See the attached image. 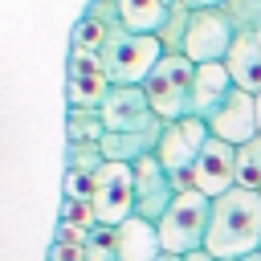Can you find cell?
Masks as SVG:
<instances>
[{
	"label": "cell",
	"instance_id": "1",
	"mask_svg": "<svg viewBox=\"0 0 261 261\" xmlns=\"http://www.w3.org/2000/svg\"><path fill=\"white\" fill-rule=\"evenodd\" d=\"M204 249L216 261L257 253L261 249V192L228 188L224 196H216L212 200V216H208Z\"/></svg>",
	"mask_w": 261,
	"mask_h": 261
},
{
	"label": "cell",
	"instance_id": "2",
	"mask_svg": "<svg viewBox=\"0 0 261 261\" xmlns=\"http://www.w3.org/2000/svg\"><path fill=\"white\" fill-rule=\"evenodd\" d=\"M208 216H212V200H208L200 188H179V192H175V200L167 204V212L155 220V232H159L163 253L184 257V253L204 249Z\"/></svg>",
	"mask_w": 261,
	"mask_h": 261
},
{
	"label": "cell",
	"instance_id": "3",
	"mask_svg": "<svg viewBox=\"0 0 261 261\" xmlns=\"http://www.w3.org/2000/svg\"><path fill=\"white\" fill-rule=\"evenodd\" d=\"M192 77H196V65H192L184 53H163V57L155 61V69L147 73V82H143L147 106H151L163 122L188 118V114H192Z\"/></svg>",
	"mask_w": 261,
	"mask_h": 261
},
{
	"label": "cell",
	"instance_id": "4",
	"mask_svg": "<svg viewBox=\"0 0 261 261\" xmlns=\"http://www.w3.org/2000/svg\"><path fill=\"white\" fill-rule=\"evenodd\" d=\"M163 57L155 33H130V29H114L106 37L102 49V69L110 77V86H143L147 73L155 69V61Z\"/></svg>",
	"mask_w": 261,
	"mask_h": 261
},
{
	"label": "cell",
	"instance_id": "5",
	"mask_svg": "<svg viewBox=\"0 0 261 261\" xmlns=\"http://www.w3.org/2000/svg\"><path fill=\"white\" fill-rule=\"evenodd\" d=\"M208 139H212L208 122L196 118V114L175 118V122H163V130H159V147H155V159H159L175 179H179V175H192V167H196V159H200V151H204Z\"/></svg>",
	"mask_w": 261,
	"mask_h": 261
},
{
	"label": "cell",
	"instance_id": "6",
	"mask_svg": "<svg viewBox=\"0 0 261 261\" xmlns=\"http://www.w3.org/2000/svg\"><path fill=\"white\" fill-rule=\"evenodd\" d=\"M237 41V29L232 20L224 16V8H192V20H188V37H184V57L192 65H204V61H224L228 49Z\"/></svg>",
	"mask_w": 261,
	"mask_h": 261
},
{
	"label": "cell",
	"instance_id": "7",
	"mask_svg": "<svg viewBox=\"0 0 261 261\" xmlns=\"http://www.w3.org/2000/svg\"><path fill=\"white\" fill-rule=\"evenodd\" d=\"M90 204L98 224H122L126 216H135V163H102Z\"/></svg>",
	"mask_w": 261,
	"mask_h": 261
},
{
	"label": "cell",
	"instance_id": "8",
	"mask_svg": "<svg viewBox=\"0 0 261 261\" xmlns=\"http://www.w3.org/2000/svg\"><path fill=\"white\" fill-rule=\"evenodd\" d=\"M102 122L106 130L122 135V130H159L163 118L147 106V94L143 86H110V94L102 98Z\"/></svg>",
	"mask_w": 261,
	"mask_h": 261
},
{
	"label": "cell",
	"instance_id": "9",
	"mask_svg": "<svg viewBox=\"0 0 261 261\" xmlns=\"http://www.w3.org/2000/svg\"><path fill=\"white\" fill-rule=\"evenodd\" d=\"M204 122H208L212 139H224V143H232V147L249 143V139L257 135V94L232 86V94H228Z\"/></svg>",
	"mask_w": 261,
	"mask_h": 261
},
{
	"label": "cell",
	"instance_id": "10",
	"mask_svg": "<svg viewBox=\"0 0 261 261\" xmlns=\"http://www.w3.org/2000/svg\"><path fill=\"white\" fill-rule=\"evenodd\" d=\"M175 179H171V171L155 159V155H147V159H139L135 163V216H143V220H159L163 212H167V204L175 200Z\"/></svg>",
	"mask_w": 261,
	"mask_h": 261
},
{
	"label": "cell",
	"instance_id": "11",
	"mask_svg": "<svg viewBox=\"0 0 261 261\" xmlns=\"http://www.w3.org/2000/svg\"><path fill=\"white\" fill-rule=\"evenodd\" d=\"M106 94H110V77H106L102 61L90 57V53H73L69 49V61H65V106L98 110Z\"/></svg>",
	"mask_w": 261,
	"mask_h": 261
},
{
	"label": "cell",
	"instance_id": "12",
	"mask_svg": "<svg viewBox=\"0 0 261 261\" xmlns=\"http://www.w3.org/2000/svg\"><path fill=\"white\" fill-rule=\"evenodd\" d=\"M192 188H200L208 200L237 188V147L224 143V139H208L196 167H192Z\"/></svg>",
	"mask_w": 261,
	"mask_h": 261
},
{
	"label": "cell",
	"instance_id": "13",
	"mask_svg": "<svg viewBox=\"0 0 261 261\" xmlns=\"http://www.w3.org/2000/svg\"><path fill=\"white\" fill-rule=\"evenodd\" d=\"M163 245L151 220L143 216H126L122 224H114V253L110 261H159Z\"/></svg>",
	"mask_w": 261,
	"mask_h": 261
},
{
	"label": "cell",
	"instance_id": "14",
	"mask_svg": "<svg viewBox=\"0 0 261 261\" xmlns=\"http://www.w3.org/2000/svg\"><path fill=\"white\" fill-rule=\"evenodd\" d=\"M228 94H232V73L224 69V61L196 65V77H192V114L196 118H208Z\"/></svg>",
	"mask_w": 261,
	"mask_h": 261
},
{
	"label": "cell",
	"instance_id": "15",
	"mask_svg": "<svg viewBox=\"0 0 261 261\" xmlns=\"http://www.w3.org/2000/svg\"><path fill=\"white\" fill-rule=\"evenodd\" d=\"M224 69L232 73L237 90L261 94V37L257 33H237V41L224 57Z\"/></svg>",
	"mask_w": 261,
	"mask_h": 261
},
{
	"label": "cell",
	"instance_id": "16",
	"mask_svg": "<svg viewBox=\"0 0 261 261\" xmlns=\"http://www.w3.org/2000/svg\"><path fill=\"white\" fill-rule=\"evenodd\" d=\"M159 130H163V126H159ZM159 130H122V135L106 130V135L98 139L102 159H106V163H139V159H147V155H155V147H159Z\"/></svg>",
	"mask_w": 261,
	"mask_h": 261
},
{
	"label": "cell",
	"instance_id": "17",
	"mask_svg": "<svg viewBox=\"0 0 261 261\" xmlns=\"http://www.w3.org/2000/svg\"><path fill=\"white\" fill-rule=\"evenodd\" d=\"M167 0H118V12H122V29L130 33H155L167 16Z\"/></svg>",
	"mask_w": 261,
	"mask_h": 261
},
{
	"label": "cell",
	"instance_id": "18",
	"mask_svg": "<svg viewBox=\"0 0 261 261\" xmlns=\"http://www.w3.org/2000/svg\"><path fill=\"white\" fill-rule=\"evenodd\" d=\"M188 20H192V8H188V4H179V0H171V8H167V16H163V24L155 29V41H159V49H163V53H184Z\"/></svg>",
	"mask_w": 261,
	"mask_h": 261
},
{
	"label": "cell",
	"instance_id": "19",
	"mask_svg": "<svg viewBox=\"0 0 261 261\" xmlns=\"http://www.w3.org/2000/svg\"><path fill=\"white\" fill-rule=\"evenodd\" d=\"M106 135L102 110H82V106H65V143H98Z\"/></svg>",
	"mask_w": 261,
	"mask_h": 261
},
{
	"label": "cell",
	"instance_id": "20",
	"mask_svg": "<svg viewBox=\"0 0 261 261\" xmlns=\"http://www.w3.org/2000/svg\"><path fill=\"white\" fill-rule=\"evenodd\" d=\"M106 37H110V29H106V24H98L94 16H86V12H82V20H77V24H73V33H69V49H73V53L102 57Z\"/></svg>",
	"mask_w": 261,
	"mask_h": 261
},
{
	"label": "cell",
	"instance_id": "21",
	"mask_svg": "<svg viewBox=\"0 0 261 261\" xmlns=\"http://www.w3.org/2000/svg\"><path fill=\"white\" fill-rule=\"evenodd\" d=\"M237 188L261 192V135L237 147Z\"/></svg>",
	"mask_w": 261,
	"mask_h": 261
},
{
	"label": "cell",
	"instance_id": "22",
	"mask_svg": "<svg viewBox=\"0 0 261 261\" xmlns=\"http://www.w3.org/2000/svg\"><path fill=\"white\" fill-rule=\"evenodd\" d=\"M102 147L98 143H65V171H73V175H98L102 171Z\"/></svg>",
	"mask_w": 261,
	"mask_h": 261
},
{
	"label": "cell",
	"instance_id": "23",
	"mask_svg": "<svg viewBox=\"0 0 261 261\" xmlns=\"http://www.w3.org/2000/svg\"><path fill=\"white\" fill-rule=\"evenodd\" d=\"M224 16L232 20L237 33H257L261 29V0H224Z\"/></svg>",
	"mask_w": 261,
	"mask_h": 261
},
{
	"label": "cell",
	"instance_id": "24",
	"mask_svg": "<svg viewBox=\"0 0 261 261\" xmlns=\"http://www.w3.org/2000/svg\"><path fill=\"white\" fill-rule=\"evenodd\" d=\"M114 253V224H94L86 232V261H110Z\"/></svg>",
	"mask_w": 261,
	"mask_h": 261
},
{
	"label": "cell",
	"instance_id": "25",
	"mask_svg": "<svg viewBox=\"0 0 261 261\" xmlns=\"http://www.w3.org/2000/svg\"><path fill=\"white\" fill-rule=\"evenodd\" d=\"M57 224L94 228V224H98V220H94V204H90V200H65V196H61V216H57Z\"/></svg>",
	"mask_w": 261,
	"mask_h": 261
},
{
	"label": "cell",
	"instance_id": "26",
	"mask_svg": "<svg viewBox=\"0 0 261 261\" xmlns=\"http://www.w3.org/2000/svg\"><path fill=\"white\" fill-rule=\"evenodd\" d=\"M86 16H94L98 24H106L110 33L122 29V12H118V0H90L86 4Z\"/></svg>",
	"mask_w": 261,
	"mask_h": 261
},
{
	"label": "cell",
	"instance_id": "27",
	"mask_svg": "<svg viewBox=\"0 0 261 261\" xmlns=\"http://www.w3.org/2000/svg\"><path fill=\"white\" fill-rule=\"evenodd\" d=\"M65 200H90L94 196V179L90 175H73V171H65Z\"/></svg>",
	"mask_w": 261,
	"mask_h": 261
},
{
	"label": "cell",
	"instance_id": "28",
	"mask_svg": "<svg viewBox=\"0 0 261 261\" xmlns=\"http://www.w3.org/2000/svg\"><path fill=\"white\" fill-rule=\"evenodd\" d=\"M45 261H86V245H65V241H53Z\"/></svg>",
	"mask_w": 261,
	"mask_h": 261
},
{
	"label": "cell",
	"instance_id": "29",
	"mask_svg": "<svg viewBox=\"0 0 261 261\" xmlns=\"http://www.w3.org/2000/svg\"><path fill=\"white\" fill-rule=\"evenodd\" d=\"M179 4H188V8H220L224 0H179Z\"/></svg>",
	"mask_w": 261,
	"mask_h": 261
},
{
	"label": "cell",
	"instance_id": "30",
	"mask_svg": "<svg viewBox=\"0 0 261 261\" xmlns=\"http://www.w3.org/2000/svg\"><path fill=\"white\" fill-rule=\"evenodd\" d=\"M184 261H216L208 249H196V253H184Z\"/></svg>",
	"mask_w": 261,
	"mask_h": 261
},
{
	"label": "cell",
	"instance_id": "31",
	"mask_svg": "<svg viewBox=\"0 0 261 261\" xmlns=\"http://www.w3.org/2000/svg\"><path fill=\"white\" fill-rule=\"evenodd\" d=\"M228 261H261V249L257 253H245V257H228Z\"/></svg>",
	"mask_w": 261,
	"mask_h": 261
},
{
	"label": "cell",
	"instance_id": "32",
	"mask_svg": "<svg viewBox=\"0 0 261 261\" xmlns=\"http://www.w3.org/2000/svg\"><path fill=\"white\" fill-rule=\"evenodd\" d=\"M159 261H184V257H175V253H159Z\"/></svg>",
	"mask_w": 261,
	"mask_h": 261
},
{
	"label": "cell",
	"instance_id": "33",
	"mask_svg": "<svg viewBox=\"0 0 261 261\" xmlns=\"http://www.w3.org/2000/svg\"><path fill=\"white\" fill-rule=\"evenodd\" d=\"M257 135H261V94H257Z\"/></svg>",
	"mask_w": 261,
	"mask_h": 261
}]
</instances>
